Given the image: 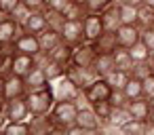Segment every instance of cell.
Masks as SVG:
<instances>
[{"instance_id": "7", "label": "cell", "mask_w": 154, "mask_h": 135, "mask_svg": "<svg viewBox=\"0 0 154 135\" xmlns=\"http://www.w3.org/2000/svg\"><path fill=\"white\" fill-rule=\"evenodd\" d=\"M63 42L78 47L80 42H85V30H82V19H66L63 26L59 28Z\"/></svg>"}, {"instance_id": "21", "label": "cell", "mask_w": 154, "mask_h": 135, "mask_svg": "<svg viewBox=\"0 0 154 135\" xmlns=\"http://www.w3.org/2000/svg\"><path fill=\"white\" fill-rule=\"evenodd\" d=\"M72 55H74V47H72V44H68V42H63V40H61L53 51H49V57H51V59H55L57 63L66 66V68L72 63Z\"/></svg>"}, {"instance_id": "39", "label": "cell", "mask_w": 154, "mask_h": 135, "mask_svg": "<svg viewBox=\"0 0 154 135\" xmlns=\"http://www.w3.org/2000/svg\"><path fill=\"white\" fill-rule=\"evenodd\" d=\"M141 42L154 53V26H150V28H143L141 30Z\"/></svg>"}, {"instance_id": "50", "label": "cell", "mask_w": 154, "mask_h": 135, "mask_svg": "<svg viewBox=\"0 0 154 135\" xmlns=\"http://www.w3.org/2000/svg\"><path fill=\"white\" fill-rule=\"evenodd\" d=\"M150 63H152V70H154V53L150 55Z\"/></svg>"}, {"instance_id": "15", "label": "cell", "mask_w": 154, "mask_h": 135, "mask_svg": "<svg viewBox=\"0 0 154 135\" xmlns=\"http://www.w3.org/2000/svg\"><path fill=\"white\" fill-rule=\"evenodd\" d=\"M5 112H7V118L9 120H28L30 118V108H28L26 97H17V99L7 101Z\"/></svg>"}, {"instance_id": "13", "label": "cell", "mask_w": 154, "mask_h": 135, "mask_svg": "<svg viewBox=\"0 0 154 135\" xmlns=\"http://www.w3.org/2000/svg\"><path fill=\"white\" fill-rule=\"evenodd\" d=\"M82 30H85V40L87 42H93L106 28H103V19H101V13H87L85 19H82Z\"/></svg>"}, {"instance_id": "22", "label": "cell", "mask_w": 154, "mask_h": 135, "mask_svg": "<svg viewBox=\"0 0 154 135\" xmlns=\"http://www.w3.org/2000/svg\"><path fill=\"white\" fill-rule=\"evenodd\" d=\"M26 84H28V93H30V91H36V89H45V87H49L51 80L47 78V74L42 72V68L36 66V68L26 76Z\"/></svg>"}, {"instance_id": "34", "label": "cell", "mask_w": 154, "mask_h": 135, "mask_svg": "<svg viewBox=\"0 0 154 135\" xmlns=\"http://www.w3.org/2000/svg\"><path fill=\"white\" fill-rule=\"evenodd\" d=\"M129 53H131V57H133V61L137 63V61H148L150 59V55H152V51L139 40V42H135L131 49H129Z\"/></svg>"}, {"instance_id": "16", "label": "cell", "mask_w": 154, "mask_h": 135, "mask_svg": "<svg viewBox=\"0 0 154 135\" xmlns=\"http://www.w3.org/2000/svg\"><path fill=\"white\" fill-rule=\"evenodd\" d=\"M118 34V47H125V49H131L135 42L141 40V28L139 26H120L116 30Z\"/></svg>"}, {"instance_id": "3", "label": "cell", "mask_w": 154, "mask_h": 135, "mask_svg": "<svg viewBox=\"0 0 154 135\" xmlns=\"http://www.w3.org/2000/svg\"><path fill=\"white\" fill-rule=\"evenodd\" d=\"M112 93H114V87L108 82V78H103V76H99V78H95L85 91H82V95H85V101L87 103H97V101H106V99H110L112 97Z\"/></svg>"}, {"instance_id": "41", "label": "cell", "mask_w": 154, "mask_h": 135, "mask_svg": "<svg viewBox=\"0 0 154 135\" xmlns=\"http://www.w3.org/2000/svg\"><path fill=\"white\" fill-rule=\"evenodd\" d=\"M152 95H154V72L143 78V97H152Z\"/></svg>"}, {"instance_id": "29", "label": "cell", "mask_w": 154, "mask_h": 135, "mask_svg": "<svg viewBox=\"0 0 154 135\" xmlns=\"http://www.w3.org/2000/svg\"><path fill=\"white\" fill-rule=\"evenodd\" d=\"M89 11H87V7L85 5H78V2H74V0H70V2L66 5V9L61 11V15H63V19H85V15H87Z\"/></svg>"}, {"instance_id": "6", "label": "cell", "mask_w": 154, "mask_h": 135, "mask_svg": "<svg viewBox=\"0 0 154 135\" xmlns=\"http://www.w3.org/2000/svg\"><path fill=\"white\" fill-rule=\"evenodd\" d=\"M51 87H53V91H55V97L57 99H68V101H78L80 97H82V91L63 74L61 78H57V80H53L51 82Z\"/></svg>"}, {"instance_id": "51", "label": "cell", "mask_w": 154, "mask_h": 135, "mask_svg": "<svg viewBox=\"0 0 154 135\" xmlns=\"http://www.w3.org/2000/svg\"><path fill=\"white\" fill-rule=\"evenodd\" d=\"M74 2H78V5H85V7H87V0H74Z\"/></svg>"}, {"instance_id": "1", "label": "cell", "mask_w": 154, "mask_h": 135, "mask_svg": "<svg viewBox=\"0 0 154 135\" xmlns=\"http://www.w3.org/2000/svg\"><path fill=\"white\" fill-rule=\"evenodd\" d=\"M26 101H28V108H30V114H49L57 101L55 97V91L53 87H45V89H36V91H30L26 95Z\"/></svg>"}, {"instance_id": "44", "label": "cell", "mask_w": 154, "mask_h": 135, "mask_svg": "<svg viewBox=\"0 0 154 135\" xmlns=\"http://www.w3.org/2000/svg\"><path fill=\"white\" fill-rule=\"evenodd\" d=\"M5 108H7V99L0 95V112H5Z\"/></svg>"}, {"instance_id": "33", "label": "cell", "mask_w": 154, "mask_h": 135, "mask_svg": "<svg viewBox=\"0 0 154 135\" xmlns=\"http://www.w3.org/2000/svg\"><path fill=\"white\" fill-rule=\"evenodd\" d=\"M112 108H114V103L110 101V99H106V101H97V103H93V110L97 112V116L101 118V124L106 127L108 124V120H110V114H112ZM101 127V129H103Z\"/></svg>"}, {"instance_id": "12", "label": "cell", "mask_w": 154, "mask_h": 135, "mask_svg": "<svg viewBox=\"0 0 154 135\" xmlns=\"http://www.w3.org/2000/svg\"><path fill=\"white\" fill-rule=\"evenodd\" d=\"M21 32H23L21 23H17L11 15H7V17L0 19V44H2V47L13 44V42H15V38H17Z\"/></svg>"}, {"instance_id": "8", "label": "cell", "mask_w": 154, "mask_h": 135, "mask_svg": "<svg viewBox=\"0 0 154 135\" xmlns=\"http://www.w3.org/2000/svg\"><path fill=\"white\" fill-rule=\"evenodd\" d=\"M97 59V51L93 47V42H80L78 47H74V55H72V63L78 68H93Z\"/></svg>"}, {"instance_id": "14", "label": "cell", "mask_w": 154, "mask_h": 135, "mask_svg": "<svg viewBox=\"0 0 154 135\" xmlns=\"http://www.w3.org/2000/svg\"><path fill=\"white\" fill-rule=\"evenodd\" d=\"M93 47H95L97 55H101V53H114L118 49V34H116V30H103L93 40Z\"/></svg>"}, {"instance_id": "4", "label": "cell", "mask_w": 154, "mask_h": 135, "mask_svg": "<svg viewBox=\"0 0 154 135\" xmlns=\"http://www.w3.org/2000/svg\"><path fill=\"white\" fill-rule=\"evenodd\" d=\"M76 124L85 131V133H95L101 131V118L97 116V112L93 110L91 103H82L78 106V114H76Z\"/></svg>"}, {"instance_id": "35", "label": "cell", "mask_w": 154, "mask_h": 135, "mask_svg": "<svg viewBox=\"0 0 154 135\" xmlns=\"http://www.w3.org/2000/svg\"><path fill=\"white\" fill-rule=\"evenodd\" d=\"M137 26L143 30V28H150V26H154V9H150V7H146V5H141L139 7V19H137Z\"/></svg>"}, {"instance_id": "45", "label": "cell", "mask_w": 154, "mask_h": 135, "mask_svg": "<svg viewBox=\"0 0 154 135\" xmlns=\"http://www.w3.org/2000/svg\"><path fill=\"white\" fill-rule=\"evenodd\" d=\"M143 5L150 7V9H154V0H143Z\"/></svg>"}, {"instance_id": "38", "label": "cell", "mask_w": 154, "mask_h": 135, "mask_svg": "<svg viewBox=\"0 0 154 135\" xmlns=\"http://www.w3.org/2000/svg\"><path fill=\"white\" fill-rule=\"evenodd\" d=\"M13 55L15 53H5L2 61H0V76H2V78H9V76L15 74L13 72Z\"/></svg>"}, {"instance_id": "5", "label": "cell", "mask_w": 154, "mask_h": 135, "mask_svg": "<svg viewBox=\"0 0 154 135\" xmlns=\"http://www.w3.org/2000/svg\"><path fill=\"white\" fill-rule=\"evenodd\" d=\"M66 76H68L80 91H85L95 78H99V74L95 72V68H78V66H74V63H70V66L66 68Z\"/></svg>"}, {"instance_id": "47", "label": "cell", "mask_w": 154, "mask_h": 135, "mask_svg": "<svg viewBox=\"0 0 154 135\" xmlns=\"http://www.w3.org/2000/svg\"><path fill=\"white\" fill-rule=\"evenodd\" d=\"M2 87H5V78L0 76V95H2Z\"/></svg>"}, {"instance_id": "48", "label": "cell", "mask_w": 154, "mask_h": 135, "mask_svg": "<svg viewBox=\"0 0 154 135\" xmlns=\"http://www.w3.org/2000/svg\"><path fill=\"white\" fill-rule=\"evenodd\" d=\"M148 120H150V122H152V124H154V110H152V112H150V118H148Z\"/></svg>"}, {"instance_id": "10", "label": "cell", "mask_w": 154, "mask_h": 135, "mask_svg": "<svg viewBox=\"0 0 154 135\" xmlns=\"http://www.w3.org/2000/svg\"><path fill=\"white\" fill-rule=\"evenodd\" d=\"M28 95V84H26V78L23 76H9L5 78V87H2V97L7 101L11 99H17V97H26Z\"/></svg>"}, {"instance_id": "26", "label": "cell", "mask_w": 154, "mask_h": 135, "mask_svg": "<svg viewBox=\"0 0 154 135\" xmlns=\"http://www.w3.org/2000/svg\"><path fill=\"white\" fill-rule=\"evenodd\" d=\"M122 93H125L127 101L137 99V97H143V80L131 74V78H129V80H127V84L122 87Z\"/></svg>"}, {"instance_id": "24", "label": "cell", "mask_w": 154, "mask_h": 135, "mask_svg": "<svg viewBox=\"0 0 154 135\" xmlns=\"http://www.w3.org/2000/svg\"><path fill=\"white\" fill-rule=\"evenodd\" d=\"M95 72L99 74V76H108L110 72H114L116 70V61H114V53H101V55H97V59H95Z\"/></svg>"}, {"instance_id": "28", "label": "cell", "mask_w": 154, "mask_h": 135, "mask_svg": "<svg viewBox=\"0 0 154 135\" xmlns=\"http://www.w3.org/2000/svg\"><path fill=\"white\" fill-rule=\"evenodd\" d=\"M114 61H116V70H127V72H131V68L135 63L129 49H125V47H118L114 51Z\"/></svg>"}, {"instance_id": "11", "label": "cell", "mask_w": 154, "mask_h": 135, "mask_svg": "<svg viewBox=\"0 0 154 135\" xmlns=\"http://www.w3.org/2000/svg\"><path fill=\"white\" fill-rule=\"evenodd\" d=\"M13 51L15 53H26V55H38L40 53V42H38V36L36 34H30V32H21L15 42H13Z\"/></svg>"}, {"instance_id": "40", "label": "cell", "mask_w": 154, "mask_h": 135, "mask_svg": "<svg viewBox=\"0 0 154 135\" xmlns=\"http://www.w3.org/2000/svg\"><path fill=\"white\" fill-rule=\"evenodd\" d=\"M21 5V0H0V13L13 15V11Z\"/></svg>"}, {"instance_id": "2", "label": "cell", "mask_w": 154, "mask_h": 135, "mask_svg": "<svg viewBox=\"0 0 154 135\" xmlns=\"http://www.w3.org/2000/svg\"><path fill=\"white\" fill-rule=\"evenodd\" d=\"M76 114H78V103L76 101L57 99L53 110H51V116L57 124V133H66V129L76 122Z\"/></svg>"}, {"instance_id": "37", "label": "cell", "mask_w": 154, "mask_h": 135, "mask_svg": "<svg viewBox=\"0 0 154 135\" xmlns=\"http://www.w3.org/2000/svg\"><path fill=\"white\" fill-rule=\"evenodd\" d=\"M114 5V0H87V11L89 13H103Z\"/></svg>"}, {"instance_id": "49", "label": "cell", "mask_w": 154, "mask_h": 135, "mask_svg": "<svg viewBox=\"0 0 154 135\" xmlns=\"http://www.w3.org/2000/svg\"><path fill=\"white\" fill-rule=\"evenodd\" d=\"M148 99H150V106H152V110H154V95H152V97H148Z\"/></svg>"}, {"instance_id": "20", "label": "cell", "mask_w": 154, "mask_h": 135, "mask_svg": "<svg viewBox=\"0 0 154 135\" xmlns=\"http://www.w3.org/2000/svg\"><path fill=\"white\" fill-rule=\"evenodd\" d=\"M127 108H129L131 116L133 118H139V120H148L150 118V112H152V106H150V99L148 97L131 99V101H127Z\"/></svg>"}, {"instance_id": "43", "label": "cell", "mask_w": 154, "mask_h": 135, "mask_svg": "<svg viewBox=\"0 0 154 135\" xmlns=\"http://www.w3.org/2000/svg\"><path fill=\"white\" fill-rule=\"evenodd\" d=\"M68 2H70V0H49V2H47V9H53V11H63Z\"/></svg>"}, {"instance_id": "36", "label": "cell", "mask_w": 154, "mask_h": 135, "mask_svg": "<svg viewBox=\"0 0 154 135\" xmlns=\"http://www.w3.org/2000/svg\"><path fill=\"white\" fill-rule=\"evenodd\" d=\"M32 13H34V11H32V9H30V7H28V5L23 2V0H21V5H19V7H17V9L13 11V15H11V17H13V19H15L17 23H21V26H23V23L28 21V17H30Z\"/></svg>"}, {"instance_id": "42", "label": "cell", "mask_w": 154, "mask_h": 135, "mask_svg": "<svg viewBox=\"0 0 154 135\" xmlns=\"http://www.w3.org/2000/svg\"><path fill=\"white\" fill-rule=\"evenodd\" d=\"M23 2H26L32 11H42V9H47V2H49V0H23Z\"/></svg>"}, {"instance_id": "31", "label": "cell", "mask_w": 154, "mask_h": 135, "mask_svg": "<svg viewBox=\"0 0 154 135\" xmlns=\"http://www.w3.org/2000/svg\"><path fill=\"white\" fill-rule=\"evenodd\" d=\"M118 131L125 133V135H143V133H146V120L131 118V120H127Z\"/></svg>"}, {"instance_id": "32", "label": "cell", "mask_w": 154, "mask_h": 135, "mask_svg": "<svg viewBox=\"0 0 154 135\" xmlns=\"http://www.w3.org/2000/svg\"><path fill=\"white\" fill-rule=\"evenodd\" d=\"M106 78H108V82H110L114 89H122V87L127 84V80L131 78V72H127V70H114V72H110Z\"/></svg>"}, {"instance_id": "25", "label": "cell", "mask_w": 154, "mask_h": 135, "mask_svg": "<svg viewBox=\"0 0 154 135\" xmlns=\"http://www.w3.org/2000/svg\"><path fill=\"white\" fill-rule=\"evenodd\" d=\"M133 116H131V112H129V108H127V103L125 106H114L112 108V114H110V120H108V124L106 127H112V129H120L127 120H131Z\"/></svg>"}, {"instance_id": "30", "label": "cell", "mask_w": 154, "mask_h": 135, "mask_svg": "<svg viewBox=\"0 0 154 135\" xmlns=\"http://www.w3.org/2000/svg\"><path fill=\"white\" fill-rule=\"evenodd\" d=\"M2 133H9V135H28L30 133V122L28 120H7Z\"/></svg>"}, {"instance_id": "27", "label": "cell", "mask_w": 154, "mask_h": 135, "mask_svg": "<svg viewBox=\"0 0 154 135\" xmlns=\"http://www.w3.org/2000/svg\"><path fill=\"white\" fill-rule=\"evenodd\" d=\"M101 19H103V28L106 30H118L122 23H120V13H118V5H112L110 9H106L101 13Z\"/></svg>"}, {"instance_id": "52", "label": "cell", "mask_w": 154, "mask_h": 135, "mask_svg": "<svg viewBox=\"0 0 154 135\" xmlns=\"http://www.w3.org/2000/svg\"><path fill=\"white\" fill-rule=\"evenodd\" d=\"M120 2H125V0H114V5H120Z\"/></svg>"}, {"instance_id": "17", "label": "cell", "mask_w": 154, "mask_h": 135, "mask_svg": "<svg viewBox=\"0 0 154 135\" xmlns=\"http://www.w3.org/2000/svg\"><path fill=\"white\" fill-rule=\"evenodd\" d=\"M34 68H36V57L34 55H26V53H15L13 55V72L17 76L26 78Z\"/></svg>"}, {"instance_id": "19", "label": "cell", "mask_w": 154, "mask_h": 135, "mask_svg": "<svg viewBox=\"0 0 154 135\" xmlns=\"http://www.w3.org/2000/svg\"><path fill=\"white\" fill-rule=\"evenodd\" d=\"M63 38H61V32L59 30H55V28H47V30H42L40 34H38V42H40V51H45V53H49V51H53L59 42H61Z\"/></svg>"}, {"instance_id": "18", "label": "cell", "mask_w": 154, "mask_h": 135, "mask_svg": "<svg viewBox=\"0 0 154 135\" xmlns=\"http://www.w3.org/2000/svg\"><path fill=\"white\" fill-rule=\"evenodd\" d=\"M21 28H23V32H30V34H36V36H38L42 30L49 28V19H47L45 11H34Z\"/></svg>"}, {"instance_id": "9", "label": "cell", "mask_w": 154, "mask_h": 135, "mask_svg": "<svg viewBox=\"0 0 154 135\" xmlns=\"http://www.w3.org/2000/svg\"><path fill=\"white\" fill-rule=\"evenodd\" d=\"M30 122V133L32 135H49V133H57V124L49 114H30L28 118Z\"/></svg>"}, {"instance_id": "46", "label": "cell", "mask_w": 154, "mask_h": 135, "mask_svg": "<svg viewBox=\"0 0 154 135\" xmlns=\"http://www.w3.org/2000/svg\"><path fill=\"white\" fill-rule=\"evenodd\" d=\"M5 53H7V51H5V47H2V44H0V61H2V57H5Z\"/></svg>"}, {"instance_id": "23", "label": "cell", "mask_w": 154, "mask_h": 135, "mask_svg": "<svg viewBox=\"0 0 154 135\" xmlns=\"http://www.w3.org/2000/svg\"><path fill=\"white\" fill-rule=\"evenodd\" d=\"M118 13H120V23H122V26H137L139 7L129 5V2H120V5H118Z\"/></svg>"}]
</instances>
